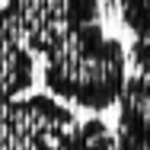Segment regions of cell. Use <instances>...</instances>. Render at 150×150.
Masks as SVG:
<instances>
[{
    "mask_svg": "<svg viewBox=\"0 0 150 150\" xmlns=\"http://www.w3.org/2000/svg\"><path fill=\"white\" fill-rule=\"evenodd\" d=\"M118 102L115 150H150V77H131Z\"/></svg>",
    "mask_w": 150,
    "mask_h": 150,
    "instance_id": "cell-3",
    "label": "cell"
},
{
    "mask_svg": "<svg viewBox=\"0 0 150 150\" xmlns=\"http://www.w3.org/2000/svg\"><path fill=\"white\" fill-rule=\"evenodd\" d=\"M0 150H115L102 118H80L51 93L0 102Z\"/></svg>",
    "mask_w": 150,
    "mask_h": 150,
    "instance_id": "cell-2",
    "label": "cell"
},
{
    "mask_svg": "<svg viewBox=\"0 0 150 150\" xmlns=\"http://www.w3.org/2000/svg\"><path fill=\"white\" fill-rule=\"evenodd\" d=\"M42 64V80L51 96L77 105L83 112H105L125 96L128 58L125 45L99 23L70 29L58 45H51Z\"/></svg>",
    "mask_w": 150,
    "mask_h": 150,
    "instance_id": "cell-1",
    "label": "cell"
},
{
    "mask_svg": "<svg viewBox=\"0 0 150 150\" xmlns=\"http://www.w3.org/2000/svg\"><path fill=\"white\" fill-rule=\"evenodd\" d=\"M125 26L134 32L131 58L141 77H150V0H118Z\"/></svg>",
    "mask_w": 150,
    "mask_h": 150,
    "instance_id": "cell-4",
    "label": "cell"
}]
</instances>
